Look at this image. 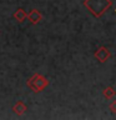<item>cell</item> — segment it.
Wrapping results in <instances>:
<instances>
[{"label":"cell","instance_id":"cell-8","mask_svg":"<svg viewBox=\"0 0 116 120\" xmlns=\"http://www.w3.org/2000/svg\"><path fill=\"white\" fill-rule=\"evenodd\" d=\"M109 109H110V111H112V112H115V114H116V100H114V101L110 104Z\"/></svg>","mask_w":116,"mask_h":120},{"label":"cell","instance_id":"cell-5","mask_svg":"<svg viewBox=\"0 0 116 120\" xmlns=\"http://www.w3.org/2000/svg\"><path fill=\"white\" fill-rule=\"evenodd\" d=\"M13 111L18 116H21L24 115L26 111H28V106H26V104L24 103V101H16V104L13 106Z\"/></svg>","mask_w":116,"mask_h":120},{"label":"cell","instance_id":"cell-1","mask_svg":"<svg viewBox=\"0 0 116 120\" xmlns=\"http://www.w3.org/2000/svg\"><path fill=\"white\" fill-rule=\"evenodd\" d=\"M111 0H85L84 1V6L95 18H101L107 11L109 8H111Z\"/></svg>","mask_w":116,"mask_h":120},{"label":"cell","instance_id":"cell-2","mask_svg":"<svg viewBox=\"0 0 116 120\" xmlns=\"http://www.w3.org/2000/svg\"><path fill=\"white\" fill-rule=\"evenodd\" d=\"M26 85H28L34 93H40V91H43L45 88L49 86V80L40 74H34L31 78L28 79Z\"/></svg>","mask_w":116,"mask_h":120},{"label":"cell","instance_id":"cell-4","mask_svg":"<svg viewBox=\"0 0 116 120\" xmlns=\"http://www.w3.org/2000/svg\"><path fill=\"white\" fill-rule=\"evenodd\" d=\"M26 19H29L30 22L34 25L39 24V22L41 21V19H43V15H41V13L37 9H31L28 13V15H26Z\"/></svg>","mask_w":116,"mask_h":120},{"label":"cell","instance_id":"cell-3","mask_svg":"<svg viewBox=\"0 0 116 120\" xmlns=\"http://www.w3.org/2000/svg\"><path fill=\"white\" fill-rule=\"evenodd\" d=\"M94 56H95V58L99 60L100 63H105V61H107V60L111 58V51L109 50L106 46H100L95 51Z\"/></svg>","mask_w":116,"mask_h":120},{"label":"cell","instance_id":"cell-6","mask_svg":"<svg viewBox=\"0 0 116 120\" xmlns=\"http://www.w3.org/2000/svg\"><path fill=\"white\" fill-rule=\"evenodd\" d=\"M26 15H28V13H26L22 8H19V9H16V11L14 13V19L18 22H22L26 19Z\"/></svg>","mask_w":116,"mask_h":120},{"label":"cell","instance_id":"cell-7","mask_svg":"<svg viewBox=\"0 0 116 120\" xmlns=\"http://www.w3.org/2000/svg\"><path fill=\"white\" fill-rule=\"evenodd\" d=\"M104 96L106 98V99H111V98H114L116 95V91H115V89L112 88V86H107V88H105L104 89Z\"/></svg>","mask_w":116,"mask_h":120}]
</instances>
